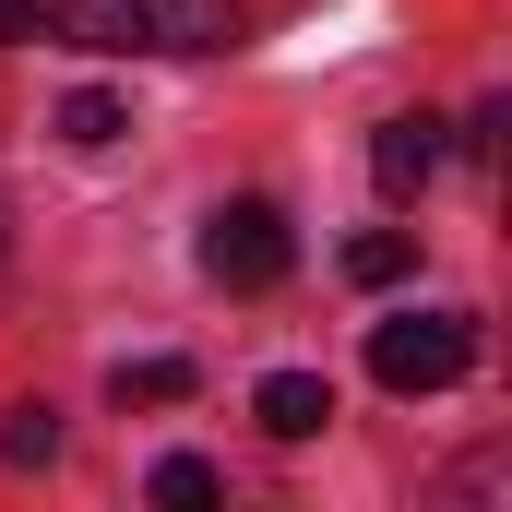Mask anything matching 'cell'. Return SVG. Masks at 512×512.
<instances>
[{
	"mask_svg": "<svg viewBox=\"0 0 512 512\" xmlns=\"http://www.w3.org/2000/svg\"><path fill=\"white\" fill-rule=\"evenodd\" d=\"M346 274H358V286H405V274H417V239H405V227H370V239H346Z\"/></svg>",
	"mask_w": 512,
	"mask_h": 512,
	"instance_id": "7",
	"label": "cell"
},
{
	"mask_svg": "<svg viewBox=\"0 0 512 512\" xmlns=\"http://www.w3.org/2000/svg\"><path fill=\"white\" fill-rule=\"evenodd\" d=\"M203 274L239 286V298L286 286V274H298V227H286V203H262V191L215 203V215H203Z\"/></svg>",
	"mask_w": 512,
	"mask_h": 512,
	"instance_id": "3",
	"label": "cell"
},
{
	"mask_svg": "<svg viewBox=\"0 0 512 512\" xmlns=\"http://www.w3.org/2000/svg\"><path fill=\"white\" fill-rule=\"evenodd\" d=\"M143 489H155V501H167V512H203V501H227V477H215L203 453H167V465H155Z\"/></svg>",
	"mask_w": 512,
	"mask_h": 512,
	"instance_id": "8",
	"label": "cell"
},
{
	"mask_svg": "<svg viewBox=\"0 0 512 512\" xmlns=\"http://www.w3.org/2000/svg\"><path fill=\"white\" fill-rule=\"evenodd\" d=\"M0 465H60V417H48V405H12V429H0Z\"/></svg>",
	"mask_w": 512,
	"mask_h": 512,
	"instance_id": "9",
	"label": "cell"
},
{
	"mask_svg": "<svg viewBox=\"0 0 512 512\" xmlns=\"http://www.w3.org/2000/svg\"><path fill=\"white\" fill-rule=\"evenodd\" d=\"M36 24H48V0H0V48H24Z\"/></svg>",
	"mask_w": 512,
	"mask_h": 512,
	"instance_id": "11",
	"label": "cell"
},
{
	"mask_svg": "<svg viewBox=\"0 0 512 512\" xmlns=\"http://www.w3.org/2000/svg\"><path fill=\"white\" fill-rule=\"evenodd\" d=\"M477 370V310H393L370 322V382L382 393H453Z\"/></svg>",
	"mask_w": 512,
	"mask_h": 512,
	"instance_id": "2",
	"label": "cell"
},
{
	"mask_svg": "<svg viewBox=\"0 0 512 512\" xmlns=\"http://www.w3.org/2000/svg\"><path fill=\"white\" fill-rule=\"evenodd\" d=\"M251 417L274 441H322V429H334V382H322V370H274V382L251 393Z\"/></svg>",
	"mask_w": 512,
	"mask_h": 512,
	"instance_id": "5",
	"label": "cell"
},
{
	"mask_svg": "<svg viewBox=\"0 0 512 512\" xmlns=\"http://www.w3.org/2000/svg\"><path fill=\"white\" fill-rule=\"evenodd\" d=\"M48 24L96 60H215L251 36L239 0H48Z\"/></svg>",
	"mask_w": 512,
	"mask_h": 512,
	"instance_id": "1",
	"label": "cell"
},
{
	"mask_svg": "<svg viewBox=\"0 0 512 512\" xmlns=\"http://www.w3.org/2000/svg\"><path fill=\"white\" fill-rule=\"evenodd\" d=\"M191 393V358H131L120 370V405H179Z\"/></svg>",
	"mask_w": 512,
	"mask_h": 512,
	"instance_id": "10",
	"label": "cell"
},
{
	"mask_svg": "<svg viewBox=\"0 0 512 512\" xmlns=\"http://www.w3.org/2000/svg\"><path fill=\"white\" fill-rule=\"evenodd\" d=\"M441 155H453V131L429 120V108H405V120H382V131H370V179H382L393 203H417V191L441 179Z\"/></svg>",
	"mask_w": 512,
	"mask_h": 512,
	"instance_id": "4",
	"label": "cell"
},
{
	"mask_svg": "<svg viewBox=\"0 0 512 512\" xmlns=\"http://www.w3.org/2000/svg\"><path fill=\"white\" fill-rule=\"evenodd\" d=\"M131 131V96H108V84H84V96H60V143H84V155H108Z\"/></svg>",
	"mask_w": 512,
	"mask_h": 512,
	"instance_id": "6",
	"label": "cell"
}]
</instances>
